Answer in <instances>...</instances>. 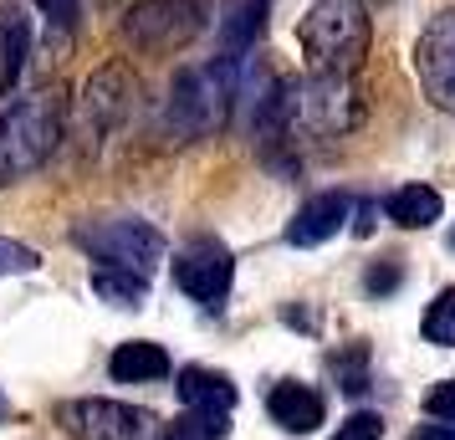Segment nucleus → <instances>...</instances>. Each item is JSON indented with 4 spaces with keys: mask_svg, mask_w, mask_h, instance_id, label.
Segmentation results:
<instances>
[{
    "mask_svg": "<svg viewBox=\"0 0 455 440\" xmlns=\"http://www.w3.org/2000/svg\"><path fill=\"white\" fill-rule=\"evenodd\" d=\"M36 5L46 11V21H57L62 31H72L77 16H83V5H77V0H36Z\"/></svg>",
    "mask_w": 455,
    "mask_h": 440,
    "instance_id": "24",
    "label": "nucleus"
},
{
    "mask_svg": "<svg viewBox=\"0 0 455 440\" xmlns=\"http://www.w3.org/2000/svg\"><path fill=\"white\" fill-rule=\"evenodd\" d=\"M425 338L440 343V348H455V287H445V292L430 302V313H425Z\"/></svg>",
    "mask_w": 455,
    "mask_h": 440,
    "instance_id": "19",
    "label": "nucleus"
},
{
    "mask_svg": "<svg viewBox=\"0 0 455 440\" xmlns=\"http://www.w3.org/2000/svg\"><path fill=\"white\" fill-rule=\"evenodd\" d=\"M62 430L72 440H148L154 436V415L118 404V399H67L62 410Z\"/></svg>",
    "mask_w": 455,
    "mask_h": 440,
    "instance_id": "6",
    "label": "nucleus"
},
{
    "mask_svg": "<svg viewBox=\"0 0 455 440\" xmlns=\"http://www.w3.org/2000/svg\"><path fill=\"white\" fill-rule=\"evenodd\" d=\"M261 31H267V0H241L226 21H220V36H226L230 57H246V52H256Z\"/></svg>",
    "mask_w": 455,
    "mask_h": 440,
    "instance_id": "16",
    "label": "nucleus"
},
{
    "mask_svg": "<svg viewBox=\"0 0 455 440\" xmlns=\"http://www.w3.org/2000/svg\"><path fill=\"white\" fill-rule=\"evenodd\" d=\"M77 246L92 252L103 267H128V272L148 276L164 261V236L148 220H103V226H83Z\"/></svg>",
    "mask_w": 455,
    "mask_h": 440,
    "instance_id": "4",
    "label": "nucleus"
},
{
    "mask_svg": "<svg viewBox=\"0 0 455 440\" xmlns=\"http://www.w3.org/2000/svg\"><path fill=\"white\" fill-rule=\"evenodd\" d=\"M26 46H31V26L16 5H0V92L21 83V67H26Z\"/></svg>",
    "mask_w": 455,
    "mask_h": 440,
    "instance_id": "14",
    "label": "nucleus"
},
{
    "mask_svg": "<svg viewBox=\"0 0 455 440\" xmlns=\"http://www.w3.org/2000/svg\"><path fill=\"white\" fill-rule=\"evenodd\" d=\"M369 36L373 26L363 0H317L297 26V42H302L312 77H353L369 57Z\"/></svg>",
    "mask_w": 455,
    "mask_h": 440,
    "instance_id": "1",
    "label": "nucleus"
},
{
    "mask_svg": "<svg viewBox=\"0 0 455 440\" xmlns=\"http://www.w3.org/2000/svg\"><path fill=\"white\" fill-rule=\"evenodd\" d=\"M389 220L394 226H404V231H425V226H435L440 220V210H445V200H440V189L430 185H404L389 195Z\"/></svg>",
    "mask_w": 455,
    "mask_h": 440,
    "instance_id": "15",
    "label": "nucleus"
},
{
    "mask_svg": "<svg viewBox=\"0 0 455 440\" xmlns=\"http://www.w3.org/2000/svg\"><path fill=\"white\" fill-rule=\"evenodd\" d=\"M11 272H36V252L21 246V241H11V236H0V276Z\"/></svg>",
    "mask_w": 455,
    "mask_h": 440,
    "instance_id": "20",
    "label": "nucleus"
},
{
    "mask_svg": "<svg viewBox=\"0 0 455 440\" xmlns=\"http://www.w3.org/2000/svg\"><path fill=\"white\" fill-rule=\"evenodd\" d=\"M399 287V272L394 267H384V272H369V292H394Z\"/></svg>",
    "mask_w": 455,
    "mask_h": 440,
    "instance_id": "25",
    "label": "nucleus"
},
{
    "mask_svg": "<svg viewBox=\"0 0 455 440\" xmlns=\"http://www.w3.org/2000/svg\"><path fill=\"white\" fill-rule=\"evenodd\" d=\"M174 282H180V292H189L200 308H226L230 297V282H235V261L220 241H189L185 252L174 256Z\"/></svg>",
    "mask_w": 455,
    "mask_h": 440,
    "instance_id": "7",
    "label": "nucleus"
},
{
    "mask_svg": "<svg viewBox=\"0 0 455 440\" xmlns=\"http://www.w3.org/2000/svg\"><path fill=\"white\" fill-rule=\"evenodd\" d=\"M425 410H430L435 420H445V425H455V379H445V384H435L430 399H425Z\"/></svg>",
    "mask_w": 455,
    "mask_h": 440,
    "instance_id": "23",
    "label": "nucleus"
},
{
    "mask_svg": "<svg viewBox=\"0 0 455 440\" xmlns=\"http://www.w3.org/2000/svg\"><path fill=\"white\" fill-rule=\"evenodd\" d=\"M332 374L343 379L348 395H363L369 389V374H363V348H353V358H332Z\"/></svg>",
    "mask_w": 455,
    "mask_h": 440,
    "instance_id": "22",
    "label": "nucleus"
},
{
    "mask_svg": "<svg viewBox=\"0 0 455 440\" xmlns=\"http://www.w3.org/2000/svg\"><path fill=\"white\" fill-rule=\"evenodd\" d=\"M92 292L103 297V302H113V308H139L148 297V276L128 272V267H92Z\"/></svg>",
    "mask_w": 455,
    "mask_h": 440,
    "instance_id": "17",
    "label": "nucleus"
},
{
    "mask_svg": "<svg viewBox=\"0 0 455 440\" xmlns=\"http://www.w3.org/2000/svg\"><path fill=\"white\" fill-rule=\"evenodd\" d=\"M200 26H205L200 0H139L124 16V36L144 52H174V46L195 42Z\"/></svg>",
    "mask_w": 455,
    "mask_h": 440,
    "instance_id": "5",
    "label": "nucleus"
},
{
    "mask_svg": "<svg viewBox=\"0 0 455 440\" xmlns=\"http://www.w3.org/2000/svg\"><path fill=\"white\" fill-rule=\"evenodd\" d=\"M348 210H353L348 195H312L307 205L287 220V241L291 246H323V241H332V236L343 231Z\"/></svg>",
    "mask_w": 455,
    "mask_h": 440,
    "instance_id": "10",
    "label": "nucleus"
},
{
    "mask_svg": "<svg viewBox=\"0 0 455 440\" xmlns=\"http://www.w3.org/2000/svg\"><path fill=\"white\" fill-rule=\"evenodd\" d=\"M267 410L282 430H291V436H312V430L323 425V399L312 395L307 384H276L271 399H267Z\"/></svg>",
    "mask_w": 455,
    "mask_h": 440,
    "instance_id": "11",
    "label": "nucleus"
},
{
    "mask_svg": "<svg viewBox=\"0 0 455 440\" xmlns=\"http://www.w3.org/2000/svg\"><path fill=\"white\" fill-rule=\"evenodd\" d=\"M235 62L241 57H230V62H215V67H195L185 72L174 92H169V124L180 128L185 139H205L210 128L226 124V108L241 98V87H235Z\"/></svg>",
    "mask_w": 455,
    "mask_h": 440,
    "instance_id": "3",
    "label": "nucleus"
},
{
    "mask_svg": "<svg viewBox=\"0 0 455 440\" xmlns=\"http://www.w3.org/2000/svg\"><path fill=\"white\" fill-rule=\"evenodd\" d=\"M414 440H455V425H425L414 430Z\"/></svg>",
    "mask_w": 455,
    "mask_h": 440,
    "instance_id": "26",
    "label": "nucleus"
},
{
    "mask_svg": "<svg viewBox=\"0 0 455 440\" xmlns=\"http://www.w3.org/2000/svg\"><path fill=\"white\" fill-rule=\"evenodd\" d=\"M226 436H230V415H210V410H189L169 430V440H226Z\"/></svg>",
    "mask_w": 455,
    "mask_h": 440,
    "instance_id": "18",
    "label": "nucleus"
},
{
    "mask_svg": "<svg viewBox=\"0 0 455 440\" xmlns=\"http://www.w3.org/2000/svg\"><path fill=\"white\" fill-rule=\"evenodd\" d=\"M180 399L189 410H210V415H230L235 404V384L215 369H180Z\"/></svg>",
    "mask_w": 455,
    "mask_h": 440,
    "instance_id": "12",
    "label": "nucleus"
},
{
    "mask_svg": "<svg viewBox=\"0 0 455 440\" xmlns=\"http://www.w3.org/2000/svg\"><path fill=\"white\" fill-rule=\"evenodd\" d=\"M139 92V83L128 77V67H103V72H92L83 87V113H87V133H103L108 124H118L124 118L128 98Z\"/></svg>",
    "mask_w": 455,
    "mask_h": 440,
    "instance_id": "9",
    "label": "nucleus"
},
{
    "mask_svg": "<svg viewBox=\"0 0 455 440\" xmlns=\"http://www.w3.org/2000/svg\"><path fill=\"white\" fill-rule=\"evenodd\" d=\"M414 72H419V87L435 98V108L455 113V11L425 26V36L414 42Z\"/></svg>",
    "mask_w": 455,
    "mask_h": 440,
    "instance_id": "8",
    "label": "nucleus"
},
{
    "mask_svg": "<svg viewBox=\"0 0 455 440\" xmlns=\"http://www.w3.org/2000/svg\"><path fill=\"white\" fill-rule=\"evenodd\" d=\"M332 440H384V420L369 415V410H358L353 420L338 425V436H332Z\"/></svg>",
    "mask_w": 455,
    "mask_h": 440,
    "instance_id": "21",
    "label": "nucleus"
},
{
    "mask_svg": "<svg viewBox=\"0 0 455 440\" xmlns=\"http://www.w3.org/2000/svg\"><path fill=\"white\" fill-rule=\"evenodd\" d=\"M108 369L118 384H154L169 374V354L159 343H118V354L108 358Z\"/></svg>",
    "mask_w": 455,
    "mask_h": 440,
    "instance_id": "13",
    "label": "nucleus"
},
{
    "mask_svg": "<svg viewBox=\"0 0 455 440\" xmlns=\"http://www.w3.org/2000/svg\"><path fill=\"white\" fill-rule=\"evenodd\" d=\"M57 144H62V103L57 98L36 92V98L5 108L0 113V185L42 169Z\"/></svg>",
    "mask_w": 455,
    "mask_h": 440,
    "instance_id": "2",
    "label": "nucleus"
}]
</instances>
